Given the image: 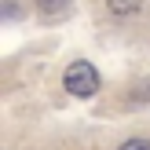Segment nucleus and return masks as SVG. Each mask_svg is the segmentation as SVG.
<instances>
[{
  "instance_id": "nucleus-1",
  "label": "nucleus",
  "mask_w": 150,
  "mask_h": 150,
  "mask_svg": "<svg viewBox=\"0 0 150 150\" xmlns=\"http://www.w3.org/2000/svg\"><path fill=\"white\" fill-rule=\"evenodd\" d=\"M62 88L73 95V99H92V95H99L103 77H99V70H95L88 59H77V62L66 66V73H62Z\"/></svg>"
},
{
  "instance_id": "nucleus-2",
  "label": "nucleus",
  "mask_w": 150,
  "mask_h": 150,
  "mask_svg": "<svg viewBox=\"0 0 150 150\" xmlns=\"http://www.w3.org/2000/svg\"><path fill=\"white\" fill-rule=\"evenodd\" d=\"M66 7H70V0H37V11H40V15H48V18L62 15Z\"/></svg>"
},
{
  "instance_id": "nucleus-3",
  "label": "nucleus",
  "mask_w": 150,
  "mask_h": 150,
  "mask_svg": "<svg viewBox=\"0 0 150 150\" xmlns=\"http://www.w3.org/2000/svg\"><path fill=\"white\" fill-rule=\"evenodd\" d=\"M106 7L114 15H136L139 7H143V0H106Z\"/></svg>"
},
{
  "instance_id": "nucleus-4",
  "label": "nucleus",
  "mask_w": 150,
  "mask_h": 150,
  "mask_svg": "<svg viewBox=\"0 0 150 150\" xmlns=\"http://www.w3.org/2000/svg\"><path fill=\"white\" fill-rule=\"evenodd\" d=\"M117 150H150V139H143V136H136V139H125Z\"/></svg>"
}]
</instances>
